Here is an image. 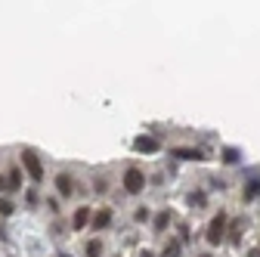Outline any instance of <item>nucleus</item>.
Wrapping results in <instances>:
<instances>
[{"instance_id":"nucleus-5","label":"nucleus","mask_w":260,"mask_h":257,"mask_svg":"<svg viewBox=\"0 0 260 257\" xmlns=\"http://www.w3.org/2000/svg\"><path fill=\"white\" fill-rule=\"evenodd\" d=\"M174 158H183V162H202L205 152L202 149H189V146H180V149H171Z\"/></svg>"},{"instance_id":"nucleus-11","label":"nucleus","mask_w":260,"mask_h":257,"mask_svg":"<svg viewBox=\"0 0 260 257\" xmlns=\"http://www.w3.org/2000/svg\"><path fill=\"white\" fill-rule=\"evenodd\" d=\"M84 251H87V257H103V242L100 239H90Z\"/></svg>"},{"instance_id":"nucleus-14","label":"nucleus","mask_w":260,"mask_h":257,"mask_svg":"<svg viewBox=\"0 0 260 257\" xmlns=\"http://www.w3.org/2000/svg\"><path fill=\"white\" fill-rule=\"evenodd\" d=\"M192 208H205V192H195V196H189Z\"/></svg>"},{"instance_id":"nucleus-10","label":"nucleus","mask_w":260,"mask_h":257,"mask_svg":"<svg viewBox=\"0 0 260 257\" xmlns=\"http://www.w3.org/2000/svg\"><path fill=\"white\" fill-rule=\"evenodd\" d=\"M109 223H112V211H109V208H103V211L93 214V230H106Z\"/></svg>"},{"instance_id":"nucleus-16","label":"nucleus","mask_w":260,"mask_h":257,"mask_svg":"<svg viewBox=\"0 0 260 257\" xmlns=\"http://www.w3.org/2000/svg\"><path fill=\"white\" fill-rule=\"evenodd\" d=\"M257 192H260V186H257V180H251V183H248V189H245V199H254Z\"/></svg>"},{"instance_id":"nucleus-12","label":"nucleus","mask_w":260,"mask_h":257,"mask_svg":"<svg viewBox=\"0 0 260 257\" xmlns=\"http://www.w3.org/2000/svg\"><path fill=\"white\" fill-rule=\"evenodd\" d=\"M168 223H171V211H161V214L155 217V233H161V230H168Z\"/></svg>"},{"instance_id":"nucleus-17","label":"nucleus","mask_w":260,"mask_h":257,"mask_svg":"<svg viewBox=\"0 0 260 257\" xmlns=\"http://www.w3.org/2000/svg\"><path fill=\"white\" fill-rule=\"evenodd\" d=\"M239 230H242V220L233 223V233H230V242H233V245H239Z\"/></svg>"},{"instance_id":"nucleus-15","label":"nucleus","mask_w":260,"mask_h":257,"mask_svg":"<svg viewBox=\"0 0 260 257\" xmlns=\"http://www.w3.org/2000/svg\"><path fill=\"white\" fill-rule=\"evenodd\" d=\"M134 220H137V223H146V220H149V208H137V211H134Z\"/></svg>"},{"instance_id":"nucleus-20","label":"nucleus","mask_w":260,"mask_h":257,"mask_svg":"<svg viewBox=\"0 0 260 257\" xmlns=\"http://www.w3.org/2000/svg\"><path fill=\"white\" fill-rule=\"evenodd\" d=\"M62 257H69V254H62Z\"/></svg>"},{"instance_id":"nucleus-19","label":"nucleus","mask_w":260,"mask_h":257,"mask_svg":"<svg viewBox=\"0 0 260 257\" xmlns=\"http://www.w3.org/2000/svg\"><path fill=\"white\" fill-rule=\"evenodd\" d=\"M248 257H260V248H251V251H248Z\"/></svg>"},{"instance_id":"nucleus-18","label":"nucleus","mask_w":260,"mask_h":257,"mask_svg":"<svg viewBox=\"0 0 260 257\" xmlns=\"http://www.w3.org/2000/svg\"><path fill=\"white\" fill-rule=\"evenodd\" d=\"M0 214H7V217L13 214V202L10 199H0Z\"/></svg>"},{"instance_id":"nucleus-1","label":"nucleus","mask_w":260,"mask_h":257,"mask_svg":"<svg viewBox=\"0 0 260 257\" xmlns=\"http://www.w3.org/2000/svg\"><path fill=\"white\" fill-rule=\"evenodd\" d=\"M22 168L28 171V177L35 183H44V165H41V158H38L35 149H22Z\"/></svg>"},{"instance_id":"nucleus-2","label":"nucleus","mask_w":260,"mask_h":257,"mask_svg":"<svg viewBox=\"0 0 260 257\" xmlns=\"http://www.w3.org/2000/svg\"><path fill=\"white\" fill-rule=\"evenodd\" d=\"M226 227H230V220H226V214L220 211L211 223H208V233H205V239L211 242V245H220L223 239H226Z\"/></svg>"},{"instance_id":"nucleus-3","label":"nucleus","mask_w":260,"mask_h":257,"mask_svg":"<svg viewBox=\"0 0 260 257\" xmlns=\"http://www.w3.org/2000/svg\"><path fill=\"white\" fill-rule=\"evenodd\" d=\"M124 189L130 192V196H140V192L146 189V174L140 168H127L124 171Z\"/></svg>"},{"instance_id":"nucleus-8","label":"nucleus","mask_w":260,"mask_h":257,"mask_svg":"<svg viewBox=\"0 0 260 257\" xmlns=\"http://www.w3.org/2000/svg\"><path fill=\"white\" fill-rule=\"evenodd\" d=\"M19 180H22V174H19V168H10L7 171V177L0 180V186H4L7 192H13V189H19Z\"/></svg>"},{"instance_id":"nucleus-7","label":"nucleus","mask_w":260,"mask_h":257,"mask_svg":"<svg viewBox=\"0 0 260 257\" xmlns=\"http://www.w3.org/2000/svg\"><path fill=\"white\" fill-rule=\"evenodd\" d=\"M90 220H93V214H90V208H87V205H81V208L75 211V217H72V227H75V230H84V227H87V223H90Z\"/></svg>"},{"instance_id":"nucleus-9","label":"nucleus","mask_w":260,"mask_h":257,"mask_svg":"<svg viewBox=\"0 0 260 257\" xmlns=\"http://www.w3.org/2000/svg\"><path fill=\"white\" fill-rule=\"evenodd\" d=\"M158 257H183V242H180V239H171L165 248H161Z\"/></svg>"},{"instance_id":"nucleus-4","label":"nucleus","mask_w":260,"mask_h":257,"mask_svg":"<svg viewBox=\"0 0 260 257\" xmlns=\"http://www.w3.org/2000/svg\"><path fill=\"white\" fill-rule=\"evenodd\" d=\"M56 192L62 199H72V192H75V180H72V174H56Z\"/></svg>"},{"instance_id":"nucleus-13","label":"nucleus","mask_w":260,"mask_h":257,"mask_svg":"<svg viewBox=\"0 0 260 257\" xmlns=\"http://www.w3.org/2000/svg\"><path fill=\"white\" fill-rule=\"evenodd\" d=\"M223 162H226V165H236V162H239V152H236V149H226V152H223Z\"/></svg>"},{"instance_id":"nucleus-6","label":"nucleus","mask_w":260,"mask_h":257,"mask_svg":"<svg viewBox=\"0 0 260 257\" xmlns=\"http://www.w3.org/2000/svg\"><path fill=\"white\" fill-rule=\"evenodd\" d=\"M134 149H137V152H149V155H152V152H158V149H161V143H158L155 137H137V140H134Z\"/></svg>"}]
</instances>
